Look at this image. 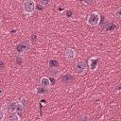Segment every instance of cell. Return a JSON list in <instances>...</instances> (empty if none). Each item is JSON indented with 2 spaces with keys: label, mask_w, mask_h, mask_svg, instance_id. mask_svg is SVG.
<instances>
[{
  "label": "cell",
  "mask_w": 121,
  "mask_h": 121,
  "mask_svg": "<svg viewBox=\"0 0 121 121\" xmlns=\"http://www.w3.org/2000/svg\"><path fill=\"white\" fill-rule=\"evenodd\" d=\"M4 94H5V91H4V89L2 88V87H0V98L4 95Z\"/></svg>",
  "instance_id": "cell-21"
},
{
  "label": "cell",
  "mask_w": 121,
  "mask_h": 121,
  "mask_svg": "<svg viewBox=\"0 0 121 121\" xmlns=\"http://www.w3.org/2000/svg\"><path fill=\"white\" fill-rule=\"evenodd\" d=\"M100 21V15L97 11H93L90 13L88 19H87V25L90 26H96L99 24Z\"/></svg>",
  "instance_id": "cell-2"
},
{
  "label": "cell",
  "mask_w": 121,
  "mask_h": 121,
  "mask_svg": "<svg viewBox=\"0 0 121 121\" xmlns=\"http://www.w3.org/2000/svg\"><path fill=\"white\" fill-rule=\"evenodd\" d=\"M16 105H17V101L11 102V103L9 104V112H15Z\"/></svg>",
  "instance_id": "cell-12"
},
{
  "label": "cell",
  "mask_w": 121,
  "mask_h": 121,
  "mask_svg": "<svg viewBox=\"0 0 121 121\" xmlns=\"http://www.w3.org/2000/svg\"><path fill=\"white\" fill-rule=\"evenodd\" d=\"M9 121H20V116L16 112H9L8 115Z\"/></svg>",
  "instance_id": "cell-9"
},
{
  "label": "cell",
  "mask_w": 121,
  "mask_h": 121,
  "mask_svg": "<svg viewBox=\"0 0 121 121\" xmlns=\"http://www.w3.org/2000/svg\"><path fill=\"white\" fill-rule=\"evenodd\" d=\"M78 121H89V117L87 115H81Z\"/></svg>",
  "instance_id": "cell-18"
},
{
  "label": "cell",
  "mask_w": 121,
  "mask_h": 121,
  "mask_svg": "<svg viewBox=\"0 0 121 121\" xmlns=\"http://www.w3.org/2000/svg\"><path fill=\"white\" fill-rule=\"evenodd\" d=\"M98 64H99V58L91 57L89 59V69L91 72H95L98 68Z\"/></svg>",
  "instance_id": "cell-5"
},
{
  "label": "cell",
  "mask_w": 121,
  "mask_h": 121,
  "mask_svg": "<svg viewBox=\"0 0 121 121\" xmlns=\"http://www.w3.org/2000/svg\"><path fill=\"white\" fill-rule=\"evenodd\" d=\"M47 90H48V89H46V88L41 86V87H38V88H37L36 93H37L38 95H45V94L47 93Z\"/></svg>",
  "instance_id": "cell-11"
},
{
  "label": "cell",
  "mask_w": 121,
  "mask_h": 121,
  "mask_svg": "<svg viewBox=\"0 0 121 121\" xmlns=\"http://www.w3.org/2000/svg\"><path fill=\"white\" fill-rule=\"evenodd\" d=\"M109 121H115V120H109Z\"/></svg>",
  "instance_id": "cell-25"
},
{
  "label": "cell",
  "mask_w": 121,
  "mask_h": 121,
  "mask_svg": "<svg viewBox=\"0 0 121 121\" xmlns=\"http://www.w3.org/2000/svg\"><path fill=\"white\" fill-rule=\"evenodd\" d=\"M36 9V2L33 0H26L23 3V11L25 14L31 15Z\"/></svg>",
  "instance_id": "cell-1"
},
{
  "label": "cell",
  "mask_w": 121,
  "mask_h": 121,
  "mask_svg": "<svg viewBox=\"0 0 121 121\" xmlns=\"http://www.w3.org/2000/svg\"><path fill=\"white\" fill-rule=\"evenodd\" d=\"M64 55H65V59L67 60H73L76 58V51L73 48H67L65 50Z\"/></svg>",
  "instance_id": "cell-6"
},
{
  "label": "cell",
  "mask_w": 121,
  "mask_h": 121,
  "mask_svg": "<svg viewBox=\"0 0 121 121\" xmlns=\"http://www.w3.org/2000/svg\"><path fill=\"white\" fill-rule=\"evenodd\" d=\"M24 110H25V107L20 103V101H17V105H16L15 112H16L18 115H22V114L24 113Z\"/></svg>",
  "instance_id": "cell-8"
},
{
  "label": "cell",
  "mask_w": 121,
  "mask_h": 121,
  "mask_svg": "<svg viewBox=\"0 0 121 121\" xmlns=\"http://www.w3.org/2000/svg\"><path fill=\"white\" fill-rule=\"evenodd\" d=\"M87 68H88V65H87L86 61L81 60V61H78V62L76 63V65H75V72L78 75H83L86 72Z\"/></svg>",
  "instance_id": "cell-4"
},
{
  "label": "cell",
  "mask_w": 121,
  "mask_h": 121,
  "mask_svg": "<svg viewBox=\"0 0 121 121\" xmlns=\"http://www.w3.org/2000/svg\"><path fill=\"white\" fill-rule=\"evenodd\" d=\"M0 67H1V68H4V63H3L1 60H0Z\"/></svg>",
  "instance_id": "cell-23"
},
{
  "label": "cell",
  "mask_w": 121,
  "mask_h": 121,
  "mask_svg": "<svg viewBox=\"0 0 121 121\" xmlns=\"http://www.w3.org/2000/svg\"><path fill=\"white\" fill-rule=\"evenodd\" d=\"M116 27H117L116 25H114L113 23H108V24H106V26H105V30L111 32V31H113Z\"/></svg>",
  "instance_id": "cell-10"
},
{
  "label": "cell",
  "mask_w": 121,
  "mask_h": 121,
  "mask_svg": "<svg viewBox=\"0 0 121 121\" xmlns=\"http://www.w3.org/2000/svg\"><path fill=\"white\" fill-rule=\"evenodd\" d=\"M31 48V43L27 41H24V42H21L20 43L17 44L16 46V51L19 53V54H24L27 51H29Z\"/></svg>",
  "instance_id": "cell-3"
},
{
  "label": "cell",
  "mask_w": 121,
  "mask_h": 121,
  "mask_svg": "<svg viewBox=\"0 0 121 121\" xmlns=\"http://www.w3.org/2000/svg\"><path fill=\"white\" fill-rule=\"evenodd\" d=\"M26 102H27V100H26V97H22V98H21L20 103H21L24 107H26Z\"/></svg>",
  "instance_id": "cell-19"
},
{
  "label": "cell",
  "mask_w": 121,
  "mask_h": 121,
  "mask_svg": "<svg viewBox=\"0 0 121 121\" xmlns=\"http://www.w3.org/2000/svg\"><path fill=\"white\" fill-rule=\"evenodd\" d=\"M4 118H5V111L3 108L0 107V121H3Z\"/></svg>",
  "instance_id": "cell-16"
},
{
  "label": "cell",
  "mask_w": 121,
  "mask_h": 121,
  "mask_svg": "<svg viewBox=\"0 0 121 121\" xmlns=\"http://www.w3.org/2000/svg\"><path fill=\"white\" fill-rule=\"evenodd\" d=\"M49 66L54 69V68H56V67L59 66V62H58L57 60H51L49 61Z\"/></svg>",
  "instance_id": "cell-13"
},
{
  "label": "cell",
  "mask_w": 121,
  "mask_h": 121,
  "mask_svg": "<svg viewBox=\"0 0 121 121\" xmlns=\"http://www.w3.org/2000/svg\"><path fill=\"white\" fill-rule=\"evenodd\" d=\"M115 16H116L118 19L121 18V8H118V9H116V11H115Z\"/></svg>",
  "instance_id": "cell-17"
},
{
  "label": "cell",
  "mask_w": 121,
  "mask_h": 121,
  "mask_svg": "<svg viewBox=\"0 0 121 121\" xmlns=\"http://www.w3.org/2000/svg\"><path fill=\"white\" fill-rule=\"evenodd\" d=\"M41 85L46 89H49L51 87V82H50V78L47 77H43L41 78Z\"/></svg>",
  "instance_id": "cell-7"
},
{
  "label": "cell",
  "mask_w": 121,
  "mask_h": 121,
  "mask_svg": "<svg viewBox=\"0 0 121 121\" xmlns=\"http://www.w3.org/2000/svg\"><path fill=\"white\" fill-rule=\"evenodd\" d=\"M16 60H17V63H18V64H21V63H22V60H23V58H22L21 56H17Z\"/></svg>",
  "instance_id": "cell-20"
},
{
  "label": "cell",
  "mask_w": 121,
  "mask_h": 121,
  "mask_svg": "<svg viewBox=\"0 0 121 121\" xmlns=\"http://www.w3.org/2000/svg\"><path fill=\"white\" fill-rule=\"evenodd\" d=\"M38 4H39V5H41L43 8H44V7H46L47 5H49V4H50V1H48V0H45V1H44V0H41V1H39V2H38Z\"/></svg>",
  "instance_id": "cell-15"
},
{
  "label": "cell",
  "mask_w": 121,
  "mask_h": 121,
  "mask_svg": "<svg viewBox=\"0 0 121 121\" xmlns=\"http://www.w3.org/2000/svg\"><path fill=\"white\" fill-rule=\"evenodd\" d=\"M71 14H72V11H71V10H67V11H66V16H69V17H70Z\"/></svg>",
  "instance_id": "cell-22"
},
{
  "label": "cell",
  "mask_w": 121,
  "mask_h": 121,
  "mask_svg": "<svg viewBox=\"0 0 121 121\" xmlns=\"http://www.w3.org/2000/svg\"><path fill=\"white\" fill-rule=\"evenodd\" d=\"M62 80L64 82H69L70 80H73V77L71 75H64L62 78Z\"/></svg>",
  "instance_id": "cell-14"
},
{
  "label": "cell",
  "mask_w": 121,
  "mask_h": 121,
  "mask_svg": "<svg viewBox=\"0 0 121 121\" xmlns=\"http://www.w3.org/2000/svg\"><path fill=\"white\" fill-rule=\"evenodd\" d=\"M1 24H2V16L0 15V26H1Z\"/></svg>",
  "instance_id": "cell-24"
}]
</instances>
